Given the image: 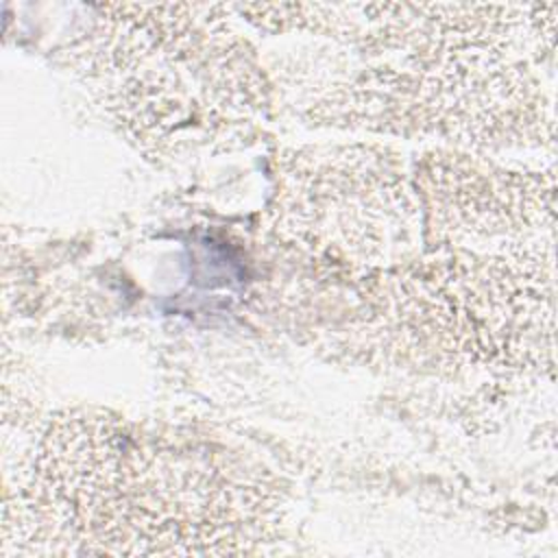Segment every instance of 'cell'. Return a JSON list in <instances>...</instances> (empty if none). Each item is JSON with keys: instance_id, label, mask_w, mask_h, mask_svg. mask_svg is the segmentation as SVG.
Wrapping results in <instances>:
<instances>
[{"instance_id": "cell-1", "label": "cell", "mask_w": 558, "mask_h": 558, "mask_svg": "<svg viewBox=\"0 0 558 558\" xmlns=\"http://www.w3.org/2000/svg\"><path fill=\"white\" fill-rule=\"evenodd\" d=\"M264 506L216 453L72 416L50 429L15 521L28 554H233L262 541Z\"/></svg>"}, {"instance_id": "cell-2", "label": "cell", "mask_w": 558, "mask_h": 558, "mask_svg": "<svg viewBox=\"0 0 558 558\" xmlns=\"http://www.w3.org/2000/svg\"><path fill=\"white\" fill-rule=\"evenodd\" d=\"M379 63L362 85L368 122L477 146L541 137V65L554 54L556 4L368 7Z\"/></svg>"}, {"instance_id": "cell-3", "label": "cell", "mask_w": 558, "mask_h": 558, "mask_svg": "<svg viewBox=\"0 0 558 558\" xmlns=\"http://www.w3.org/2000/svg\"><path fill=\"white\" fill-rule=\"evenodd\" d=\"M554 251L447 248L390 275L401 320L471 362L543 364L554 355Z\"/></svg>"}, {"instance_id": "cell-4", "label": "cell", "mask_w": 558, "mask_h": 558, "mask_svg": "<svg viewBox=\"0 0 558 558\" xmlns=\"http://www.w3.org/2000/svg\"><path fill=\"white\" fill-rule=\"evenodd\" d=\"M283 222L355 262H395L416 238V203L403 172L373 148L294 155L283 172Z\"/></svg>"}]
</instances>
